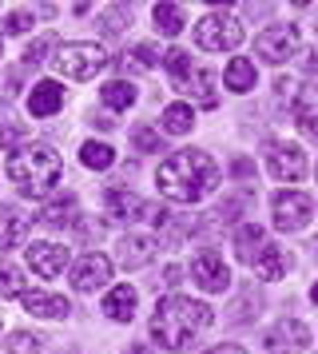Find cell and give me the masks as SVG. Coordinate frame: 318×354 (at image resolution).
<instances>
[{"instance_id":"cell-26","label":"cell","mask_w":318,"mask_h":354,"mask_svg":"<svg viewBox=\"0 0 318 354\" xmlns=\"http://www.w3.org/2000/svg\"><path fill=\"white\" fill-rule=\"evenodd\" d=\"M100 100H104L108 108H115V112H124V108H131V104H135V88H131L127 80H111V84H104Z\"/></svg>"},{"instance_id":"cell-22","label":"cell","mask_w":318,"mask_h":354,"mask_svg":"<svg viewBox=\"0 0 318 354\" xmlns=\"http://www.w3.org/2000/svg\"><path fill=\"white\" fill-rule=\"evenodd\" d=\"M40 223H44V227L76 223V195H56V199H48L44 211H40Z\"/></svg>"},{"instance_id":"cell-9","label":"cell","mask_w":318,"mask_h":354,"mask_svg":"<svg viewBox=\"0 0 318 354\" xmlns=\"http://www.w3.org/2000/svg\"><path fill=\"white\" fill-rule=\"evenodd\" d=\"M267 171L283 183H294V179L306 176V156L302 147L294 144H267Z\"/></svg>"},{"instance_id":"cell-29","label":"cell","mask_w":318,"mask_h":354,"mask_svg":"<svg viewBox=\"0 0 318 354\" xmlns=\"http://www.w3.org/2000/svg\"><path fill=\"white\" fill-rule=\"evenodd\" d=\"M24 290H28L24 274L16 271L12 263H0V295H4V299H20Z\"/></svg>"},{"instance_id":"cell-15","label":"cell","mask_w":318,"mask_h":354,"mask_svg":"<svg viewBox=\"0 0 318 354\" xmlns=\"http://www.w3.org/2000/svg\"><path fill=\"white\" fill-rule=\"evenodd\" d=\"M104 207H108V215L115 219V223H135V219H143L147 215V203H143L135 192H124V187H115V192H108V199H104Z\"/></svg>"},{"instance_id":"cell-48","label":"cell","mask_w":318,"mask_h":354,"mask_svg":"<svg viewBox=\"0 0 318 354\" xmlns=\"http://www.w3.org/2000/svg\"><path fill=\"white\" fill-rule=\"evenodd\" d=\"M64 354H76V351H64Z\"/></svg>"},{"instance_id":"cell-16","label":"cell","mask_w":318,"mask_h":354,"mask_svg":"<svg viewBox=\"0 0 318 354\" xmlns=\"http://www.w3.org/2000/svg\"><path fill=\"white\" fill-rule=\"evenodd\" d=\"M179 92H187L191 100H199L203 108H215L219 100H215V72L211 68H191L183 84H179Z\"/></svg>"},{"instance_id":"cell-3","label":"cell","mask_w":318,"mask_h":354,"mask_svg":"<svg viewBox=\"0 0 318 354\" xmlns=\"http://www.w3.org/2000/svg\"><path fill=\"white\" fill-rule=\"evenodd\" d=\"M64 176V160L56 147L48 144H24L8 156V179L16 183V192L28 195V199H40L48 195Z\"/></svg>"},{"instance_id":"cell-45","label":"cell","mask_w":318,"mask_h":354,"mask_svg":"<svg viewBox=\"0 0 318 354\" xmlns=\"http://www.w3.org/2000/svg\"><path fill=\"white\" fill-rule=\"evenodd\" d=\"M310 299H315V303H318V283H315V287H310Z\"/></svg>"},{"instance_id":"cell-13","label":"cell","mask_w":318,"mask_h":354,"mask_svg":"<svg viewBox=\"0 0 318 354\" xmlns=\"http://www.w3.org/2000/svg\"><path fill=\"white\" fill-rule=\"evenodd\" d=\"M156 251H159V243L151 235H124L120 247H115V259H120V267L135 271V267H147L156 259Z\"/></svg>"},{"instance_id":"cell-6","label":"cell","mask_w":318,"mask_h":354,"mask_svg":"<svg viewBox=\"0 0 318 354\" xmlns=\"http://www.w3.org/2000/svg\"><path fill=\"white\" fill-rule=\"evenodd\" d=\"M270 207H274V227L279 231H302L315 219V199L302 192H279L270 199Z\"/></svg>"},{"instance_id":"cell-35","label":"cell","mask_w":318,"mask_h":354,"mask_svg":"<svg viewBox=\"0 0 318 354\" xmlns=\"http://www.w3.org/2000/svg\"><path fill=\"white\" fill-rule=\"evenodd\" d=\"M124 24H131V12H127V8H108V12L100 17V32L111 36V32H120Z\"/></svg>"},{"instance_id":"cell-14","label":"cell","mask_w":318,"mask_h":354,"mask_svg":"<svg viewBox=\"0 0 318 354\" xmlns=\"http://www.w3.org/2000/svg\"><path fill=\"white\" fill-rule=\"evenodd\" d=\"M28 211L12 207V203H4L0 207V251H12V247H20V243L28 239Z\"/></svg>"},{"instance_id":"cell-11","label":"cell","mask_w":318,"mask_h":354,"mask_svg":"<svg viewBox=\"0 0 318 354\" xmlns=\"http://www.w3.org/2000/svg\"><path fill=\"white\" fill-rule=\"evenodd\" d=\"M310 346V330L299 319H283L267 330V354H299Z\"/></svg>"},{"instance_id":"cell-8","label":"cell","mask_w":318,"mask_h":354,"mask_svg":"<svg viewBox=\"0 0 318 354\" xmlns=\"http://www.w3.org/2000/svg\"><path fill=\"white\" fill-rule=\"evenodd\" d=\"M111 283V259L100 255V251H92V255H84L72 267V287L80 290V295H95V290H104Z\"/></svg>"},{"instance_id":"cell-30","label":"cell","mask_w":318,"mask_h":354,"mask_svg":"<svg viewBox=\"0 0 318 354\" xmlns=\"http://www.w3.org/2000/svg\"><path fill=\"white\" fill-rule=\"evenodd\" d=\"M163 68H167V76H171V84L175 88H179V84H183V76H187L191 68V52H183V48H171L167 52V56H163Z\"/></svg>"},{"instance_id":"cell-34","label":"cell","mask_w":318,"mask_h":354,"mask_svg":"<svg viewBox=\"0 0 318 354\" xmlns=\"http://www.w3.org/2000/svg\"><path fill=\"white\" fill-rule=\"evenodd\" d=\"M299 131L306 136V140H315V144H318V104L299 108Z\"/></svg>"},{"instance_id":"cell-17","label":"cell","mask_w":318,"mask_h":354,"mask_svg":"<svg viewBox=\"0 0 318 354\" xmlns=\"http://www.w3.org/2000/svg\"><path fill=\"white\" fill-rule=\"evenodd\" d=\"M20 299H24V310H28V315H40V319H64V315L72 310L68 299L48 295V290H24Z\"/></svg>"},{"instance_id":"cell-19","label":"cell","mask_w":318,"mask_h":354,"mask_svg":"<svg viewBox=\"0 0 318 354\" xmlns=\"http://www.w3.org/2000/svg\"><path fill=\"white\" fill-rule=\"evenodd\" d=\"M60 104H64V88L56 80H40L36 88H32V96H28V112L32 115H56L60 112Z\"/></svg>"},{"instance_id":"cell-28","label":"cell","mask_w":318,"mask_h":354,"mask_svg":"<svg viewBox=\"0 0 318 354\" xmlns=\"http://www.w3.org/2000/svg\"><path fill=\"white\" fill-rule=\"evenodd\" d=\"M80 160H84V167H95V171H104V167H111L115 163V151H111L108 144H84L80 147Z\"/></svg>"},{"instance_id":"cell-24","label":"cell","mask_w":318,"mask_h":354,"mask_svg":"<svg viewBox=\"0 0 318 354\" xmlns=\"http://www.w3.org/2000/svg\"><path fill=\"white\" fill-rule=\"evenodd\" d=\"M163 131H171V136H187L195 128V112H191V104H167L163 108Z\"/></svg>"},{"instance_id":"cell-32","label":"cell","mask_w":318,"mask_h":354,"mask_svg":"<svg viewBox=\"0 0 318 354\" xmlns=\"http://www.w3.org/2000/svg\"><path fill=\"white\" fill-rule=\"evenodd\" d=\"M238 310H231V322H247V319H254L259 310H263V303H259V295H254V287H247L243 295H238Z\"/></svg>"},{"instance_id":"cell-46","label":"cell","mask_w":318,"mask_h":354,"mask_svg":"<svg viewBox=\"0 0 318 354\" xmlns=\"http://www.w3.org/2000/svg\"><path fill=\"white\" fill-rule=\"evenodd\" d=\"M211 4H223V8H227V4H235V0H211Z\"/></svg>"},{"instance_id":"cell-42","label":"cell","mask_w":318,"mask_h":354,"mask_svg":"<svg viewBox=\"0 0 318 354\" xmlns=\"http://www.w3.org/2000/svg\"><path fill=\"white\" fill-rule=\"evenodd\" d=\"M207 354H247V351H243V346H231V342H227V346H211Z\"/></svg>"},{"instance_id":"cell-7","label":"cell","mask_w":318,"mask_h":354,"mask_svg":"<svg viewBox=\"0 0 318 354\" xmlns=\"http://www.w3.org/2000/svg\"><path fill=\"white\" fill-rule=\"evenodd\" d=\"M254 48H259V56H263L267 64H286V60L299 52V28H294V24H274L267 32H259Z\"/></svg>"},{"instance_id":"cell-25","label":"cell","mask_w":318,"mask_h":354,"mask_svg":"<svg viewBox=\"0 0 318 354\" xmlns=\"http://www.w3.org/2000/svg\"><path fill=\"white\" fill-rule=\"evenodd\" d=\"M151 24H156L159 36H179V32H183V12H179L175 4H156Z\"/></svg>"},{"instance_id":"cell-23","label":"cell","mask_w":318,"mask_h":354,"mask_svg":"<svg viewBox=\"0 0 318 354\" xmlns=\"http://www.w3.org/2000/svg\"><path fill=\"white\" fill-rule=\"evenodd\" d=\"M254 80H259V76H254V64L247 56H235V60L227 64V76H223V84H227L231 92H251Z\"/></svg>"},{"instance_id":"cell-5","label":"cell","mask_w":318,"mask_h":354,"mask_svg":"<svg viewBox=\"0 0 318 354\" xmlns=\"http://www.w3.org/2000/svg\"><path fill=\"white\" fill-rule=\"evenodd\" d=\"M195 44L203 52H235L243 44V24L227 12H211L195 24Z\"/></svg>"},{"instance_id":"cell-40","label":"cell","mask_w":318,"mask_h":354,"mask_svg":"<svg viewBox=\"0 0 318 354\" xmlns=\"http://www.w3.org/2000/svg\"><path fill=\"white\" fill-rule=\"evenodd\" d=\"M231 176H235V179H251L254 176V163L251 160H235V163H231Z\"/></svg>"},{"instance_id":"cell-39","label":"cell","mask_w":318,"mask_h":354,"mask_svg":"<svg viewBox=\"0 0 318 354\" xmlns=\"http://www.w3.org/2000/svg\"><path fill=\"white\" fill-rule=\"evenodd\" d=\"M24 136H28V128H24V124H8V128L0 131V147H16Z\"/></svg>"},{"instance_id":"cell-47","label":"cell","mask_w":318,"mask_h":354,"mask_svg":"<svg viewBox=\"0 0 318 354\" xmlns=\"http://www.w3.org/2000/svg\"><path fill=\"white\" fill-rule=\"evenodd\" d=\"M290 4H310V0H290Z\"/></svg>"},{"instance_id":"cell-41","label":"cell","mask_w":318,"mask_h":354,"mask_svg":"<svg viewBox=\"0 0 318 354\" xmlns=\"http://www.w3.org/2000/svg\"><path fill=\"white\" fill-rule=\"evenodd\" d=\"M179 279H183L179 267H167V271H163V283H167V287H179Z\"/></svg>"},{"instance_id":"cell-4","label":"cell","mask_w":318,"mask_h":354,"mask_svg":"<svg viewBox=\"0 0 318 354\" xmlns=\"http://www.w3.org/2000/svg\"><path fill=\"white\" fill-rule=\"evenodd\" d=\"M104 64H108V52L92 40H76V44H64L56 52V72L64 80H92Z\"/></svg>"},{"instance_id":"cell-1","label":"cell","mask_w":318,"mask_h":354,"mask_svg":"<svg viewBox=\"0 0 318 354\" xmlns=\"http://www.w3.org/2000/svg\"><path fill=\"white\" fill-rule=\"evenodd\" d=\"M156 183L175 203H199L203 195L219 187V163L207 151H175L171 160L159 167Z\"/></svg>"},{"instance_id":"cell-2","label":"cell","mask_w":318,"mask_h":354,"mask_svg":"<svg viewBox=\"0 0 318 354\" xmlns=\"http://www.w3.org/2000/svg\"><path fill=\"white\" fill-rule=\"evenodd\" d=\"M211 306L199 303V299H187V295H167L156 303V315H151V338H156L163 351H183L191 338L199 335L203 326H211Z\"/></svg>"},{"instance_id":"cell-44","label":"cell","mask_w":318,"mask_h":354,"mask_svg":"<svg viewBox=\"0 0 318 354\" xmlns=\"http://www.w3.org/2000/svg\"><path fill=\"white\" fill-rule=\"evenodd\" d=\"M127 354H151V351H147V346H131Z\"/></svg>"},{"instance_id":"cell-38","label":"cell","mask_w":318,"mask_h":354,"mask_svg":"<svg viewBox=\"0 0 318 354\" xmlns=\"http://www.w3.org/2000/svg\"><path fill=\"white\" fill-rule=\"evenodd\" d=\"M131 144L140 147V151H159V147H163L151 128H135V131H131Z\"/></svg>"},{"instance_id":"cell-43","label":"cell","mask_w":318,"mask_h":354,"mask_svg":"<svg viewBox=\"0 0 318 354\" xmlns=\"http://www.w3.org/2000/svg\"><path fill=\"white\" fill-rule=\"evenodd\" d=\"M306 72H310V76H318V52H310V56H306Z\"/></svg>"},{"instance_id":"cell-12","label":"cell","mask_w":318,"mask_h":354,"mask_svg":"<svg viewBox=\"0 0 318 354\" xmlns=\"http://www.w3.org/2000/svg\"><path fill=\"white\" fill-rule=\"evenodd\" d=\"M28 267L40 274V279H60L64 267H68V247H64V243H32Z\"/></svg>"},{"instance_id":"cell-33","label":"cell","mask_w":318,"mask_h":354,"mask_svg":"<svg viewBox=\"0 0 318 354\" xmlns=\"http://www.w3.org/2000/svg\"><path fill=\"white\" fill-rule=\"evenodd\" d=\"M243 195H231V199H223L219 207H215V215H211V223H231V219H238V211H243Z\"/></svg>"},{"instance_id":"cell-31","label":"cell","mask_w":318,"mask_h":354,"mask_svg":"<svg viewBox=\"0 0 318 354\" xmlns=\"http://www.w3.org/2000/svg\"><path fill=\"white\" fill-rule=\"evenodd\" d=\"M4 346H8V354H40V335H32V330H12V335L4 338Z\"/></svg>"},{"instance_id":"cell-27","label":"cell","mask_w":318,"mask_h":354,"mask_svg":"<svg viewBox=\"0 0 318 354\" xmlns=\"http://www.w3.org/2000/svg\"><path fill=\"white\" fill-rule=\"evenodd\" d=\"M120 64H124L127 72H147V68L159 64V48H156V44H135V48L120 60Z\"/></svg>"},{"instance_id":"cell-21","label":"cell","mask_w":318,"mask_h":354,"mask_svg":"<svg viewBox=\"0 0 318 354\" xmlns=\"http://www.w3.org/2000/svg\"><path fill=\"white\" fill-rule=\"evenodd\" d=\"M263 247H267V231H263L259 223H243V227L235 231V255L243 259L247 267L254 263V255H259Z\"/></svg>"},{"instance_id":"cell-10","label":"cell","mask_w":318,"mask_h":354,"mask_svg":"<svg viewBox=\"0 0 318 354\" xmlns=\"http://www.w3.org/2000/svg\"><path fill=\"white\" fill-rule=\"evenodd\" d=\"M191 279H195L207 295H219V290L231 287V271H227V263H223L215 251H199V255L191 259Z\"/></svg>"},{"instance_id":"cell-36","label":"cell","mask_w":318,"mask_h":354,"mask_svg":"<svg viewBox=\"0 0 318 354\" xmlns=\"http://www.w3.org/2000/svg\"><path fill=\"white\" fill-rule=\"evenodd\" d=\"M52 48H56V36H40V40H36V44H28V52H24V68H36Z\"/></svg>"},{"instance_id":"cell-37","label":"cell","mask_w":318,"mask_h":354,"mask_svg":"<svg viewBox=\"0 0 318 354\" xmlns=\"http://www.w3.org/2000/svg\"><path fill=\"white\" fill-rule=\"evenodd\" d=\"M32 24H36V17H32L28 8H16V12H8V17H4V32H28Z\"/></svg>"},{"instance_id":"cell-18","label":"cell","mask_w":318,"mask_h":354,"mask_svg":"<svg viewBox=\"0 0 318 354\" xmlns=\"http://www.w3.org/2000/svg\"><path fill=\"white\" fill-rule=\"evenodd\" d=\"M254 274L259 279H267V283H274V279H283L286 271H290V255H286L283 247H274V243H267L259 255H254Z\"/></svg>"},{"instance_id":"cell-20","label":"cell","mask_w":318,"mask_h":354,"mask_svg":"<svg viewBox=\"0 0 318 354\" xmlns=\"http://www.w3.org/2000/svg\"><path fill=\"white\" fill-rule=\"evenodd\" d=\"M104 315H108L111 322H131V315H135V290L127 287V283L111 287L108 295H104Z\"/></svg>"}]
</instances>
